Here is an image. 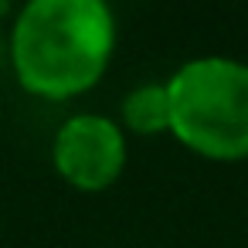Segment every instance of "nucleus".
<instances>
[{
  "mask_svg": "<svg viewBox=\"0 0 248 248\" xmlns=\"http://www.w3.org/2000/svg\"><path fill=\"white\" fill-rule=\"evenodd\" d=\"M123 133L133 136H160L170 133V89L167 82H143L126 92L123 106Z\"/></svg>",
  "mask_w": 248,
  "mask_h": 248,
  "instance_id": "obj_4",
  "label": "nucleus"
},
{
  "mask_svg": "<svg viewBox=\"0 0 248 248\" xmlns=\"http://www.w3.org/2000/svg\"><path fill=\"white\" fill-rule=\"evenodd\" d=\"M7 55L28 95L72 102L106 78L116 17L102 0H31L14 14Z\"/></svg>",
  "mask_w": 248,
  "mask_h": 248,
  "instance_id": "obj_1",
  "label": "nucleus"
},
{
  "mask_svg": "<svg viewBox=\"0 0 248 248\" xmlns=\"http://www.w3.org/2000/svg\"><path fill=\"white\" fill-rule=\"evenodd\" d=\"M170 136L214 163L248 160V62L201 55L170 78Z\"/></svg>",
  "mask_w": 248,
  "mask_h": 248,
  "instance_id": "obj_2",
  "label": "nucleus"
},
{
  "mask_svg": "<svg viewBox=\"0 0 248 248\" xmlns=\"http://www.w3.org/2000/svg\"><path fill=\"white\" fill-rule=\"evenodd\" d=\"M126 160H129L126 133L109 116L75 112L55 129L51 163L58 177L82 194L109 190L123 177Z\"/></svg>",
  "mask_w": 248,
  "mask_h": 248,
  "instance_id": "obj_3",
  "label": "nucleus"
}]
</instances>
